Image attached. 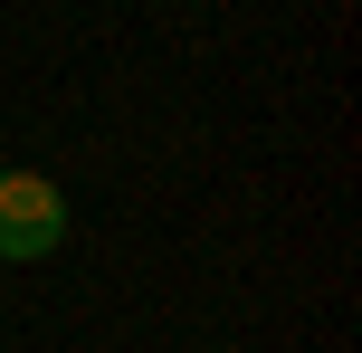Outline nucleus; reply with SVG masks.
<instances>
[{
    "label": "nucleus",
    "mask_w": 362,
    "mask_h": 353,
    "mask_svg": "<svg viewBox=\"0 0 362 353\" xmlns=\"http://www.w3.org/2000/svg\"><path fill=\"white\" fill-rule=\"evenodd\" d=\"M67 239V191L48 172H0V258H57Z\"/></svg>",
    "instance_id": "nucleus-1"
}]
</instances>
